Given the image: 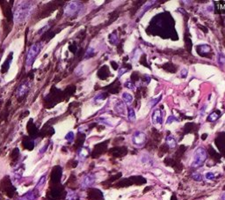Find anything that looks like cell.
Instances as JSON below:
<instances>
[{
	"label": "cell",
	"instance_id": "cell-1",
	"mask_svg": "<svg viewBox=\"0 0 225 200\" xmlns=\"http://www.w3.org/2000/svg\"><path fill=\"white\" fill-rule=\"evenodd\" d=\"M34 8V5L27 1L19 2L15 6L13 12V19L15 23L19 24L24 22L28 18Z\"/></svg>",
	"mask_w": 225,
	"mask_h": 200
},
{
	"label": "cell",
	"instance_id": "cell-2",
	"mask_svg": "<svg viewBox=\"0 0 225 200\" xmlns=\"http://www.w3.org/2000/svg\"><path fill=\"white\" fill-rule=\"evenodd\" d=\"M208 153H207L206 149L203 147H198L193 152V162H192V167H201L204 162H206Z\"/></svg>",
	"mask_w": 225,
	"mask_h": 200
},
{
	"label": "cell",
	"instance_id": "cell-3",
	"mask_svg": "<svg viewBox=\"0 0 225 200\" xmlns=\"http://www.w3.org/2000/svg\"><path fill=\"white\" fill-rule=\"evenodd\" d=\"M42 48V45L41 43H34L30 48H29L27 54V59H26V65L27 67L32 66L34 64L35 58L37 57L38 54L41 52Z\"/></svg>",
	"mask_w": 225,
	"mask_h": 200
},
{
	"label": "cell",
	"instance_id": "cell-4",
	"mask_svg": "<svg viewBox=\"0 0 225 200\" xmlns=\"http://www.w3.org/2000/svg\"><path fill=\"white\" fill-rule=\"evenodd\" d=\"M82 4L77 1H71L64 7V15L66 17H74L79 13Z\"/></svg>",
	"mask_w": 225,
	"mask_h": 200
},
{
	"label": "cell",
	"instance_id": "cell-5",
	"mask_svg": "<svg viewBox=\"0 0 225 200\" xmlns=\"http://www.w3.org/2000/svg\"><path fill=\"white\" fill-rule=\"evenodd\" d=\"M146 140H147L146 134L142 131H135L132 137V142L135 146H138V147L143 146L146 142Z\"/></svg>",
	"mask_w": 225,
	"mask_h": 200
},
{
	"label": "cell",
	"instance_id": "cell-6",
	"mask_svg": "<svg viewBox=\"0 0 225 200\" xmlns=\"http://www.w3.org/2000/svg\"><path fill=\"white\" fill-rule=\"evenodd\" d=\"M31 87V84L29 81H23L19 84V86L17 88V92H16V95L18 97H23L27 94V92Z\"/></svg>",
	"mask_w": 225,
	"mask_h": 200
},
{
	"label": "cell",
	"instance_id": "cell-7",
	"mask_svg": "<svg viewBox=\"0 0 225 200\" xmlns=\"http://www.w3.org/2000/svg\"><path fill=\"white\" fill-rule=\"evenodd\" d=\"M152 123L156 126H161L163 124V115L160 110H155L152 113Z\"/></svg>",
	"mask_w": 225,
	"mask_h": 200
},
{
	"label": "cell",
	"instance_id": "cell-8",
	"mask_svg": "<svg viewBox=\"0 0 225 200\" xmlns=\"http://www.w3.org/2000/svg\"><path fill=\"white\" fill-rule=\"evenodd\" d=\"M94 182H95V176L92 174H87L86 176L83 177V180L81 182V187L83 189L89 188L93 184Z\"/></svg>",
	"mask_w": 225,
	"mask_h": 200
},
{
	"label": "cell",
	"instance_id": "cell-9",
	"mask_svg": "<svg viewBox=\"0 0 225 200\" xmlns=\"http://www.w3.org/2000/svg\"><path fill=\"white\" fill-rule=\"evenodd\" d=\"M126 105H125L124 102L122 101H118L115 106V110L116 113H118L119 115H124L126 114Z\"/></svg>",
	"mask_w": 225,
	"mask_h": 200
},
{
	"label": "cell",
	"instance_id": "cell-10",
	"mask_svg": "<svg viewBox=\"0 0 225 200\" xmlns=\"http://www.w3.org/2000/svg\"><path fill=\"white\" fill-rule=\"evenodd\" d=\"M89 155V148L87 147H82L78 150L77 152V156L79 158V160L81 161H85Z\"/></svg>",
	"mask_w": 225,
	"mask_h": 200
},
{
	"label": "cell",
	"instance_id": "cell-11",
	"mask_svg": "<svg viewBox=\"0 0 225 200\" xmlns=\"http://www.w3.org/2000/svg\"><path fill=\"white\" fill-rule=\"evenodd\" d=\"M37 197H38V195L34 191H28L27 193H26L22 196L19 200H36Z\"/></svg>",
	"mask_w": 225,
	"mask_h": 200
},
{
	"label": "cell",
	"instance_id": "cell-12",
	"mask_svg": "<svg viewBox=\"0 0 225 200\" xmlns=\"http://www.w3.org/2000/svg\"><path fill=\"white\" fill-rule=\"evenodd\" d=\"M196 50L199 52L200 55L203 56V55H206V54H208L210 52L211 49L208 45H200V46L197 47Z\"/></svg>",
	"mask_w": 225,
	"mask_h": 200
},
{
	"label": "cell",
	"instance_id": "cell-13",
	"mask_svg": "<svg viewBox=\"0 0 225 200\" xmlns=\"http://www.w3.org/2000/svg\"><path fill=\"white\" fill-rule=\"evenodd\" d=\"M165 141H166V144H167L168 147L169 148H174L176 147V146H177V141H176V139H175L174 137L172 136V135L167 136L166 138H165Z\"/></svg>",
	"mask_w": 225,
	"mask_h": 200
},
{
	"label": "cell",
	"instance_id": "cell-14",
	"mask_svg": "<svg viewBox=\"0 0 225 200\" xmlns=\"http://www.w3.org/2000/svg\"><path fill=\"white\" fill-rule=\"evenodd\" d=\"M221 115V111L218 110H216L215 111H213L208 117V122H214L219 118V116Z\"/></svg>",
	"mask_w": 225,
	"mask_h": 200
},
{
	"label": "cell",
	"instance_id": "cell-15",
	"mask_svg": "<svg viewBox=\"0 0 225 200\" xmlns=\"http://www.w3.org/2000/svg\"><path fill=\"white\" fill-rule=\"evenodd\" d=\"M122 100L124 102L130 104L132 101H133V96L131 95L129 93H123L122 94Z\"/></svg>",
	"mask_w": 225,
	"mask_h": 200
},
{
	"label": "cell",
	"instance_id": "cell-16",
	"mask_svg": "<svg viewBox=\"0 0 225 200\" xmlns=\"http://www.w3.org/2000/svg\"><path fill=\"white\" fill-rule=\"evenodd\" d=\"M128 117H129V120L130 122H134L136 119L135 117V110L132 109V108H130L128 110Z\"/></svg>",
	"mask_w": 225,
	"mask_h": 200
},
{
	"label": "cell",
	"instance_id": "cell-17",
	"mask_svg": "<svg viewBox=\"0 0 225 200\" xmlns=\"http://www.w3.org/2000/svg\"><path fill=\"white\" fill-rule=\"evenodd\" d=\"M217 62L220 65H223L225 64V55L223 53H218L217 55Z\"/></svg>",
	"mask_w": 225,
	"mask_h": 200
},
{
	"label": "cell",
	"instance_id": "cell-18",
	"mask_svg": "<svg viewBox=\"0 0 225 200\" xmlns=\"http://www.w3.org/2000/svg\"><path fill=\"white\" fill-rule=\"evenodd\" d=\"M161 98H162V95H159L158 97H157V98L152 99V100L149 102V108H153L155 105H157L158 102H159V100H161Z\"/></svg>",
	"mask_w": 225,
	"mask_h": 200
},
{
	"label": "cell",
	"instance_id": "cell-19",
	"mask_svg": "<svg viewBox=\"0 0 225 200\" xmlns=\"http://www.w3.org/2000/svg\"><path fill=\"white\" fill-rule=\"evenodd\" d=\"M66 200H77V196L74 191H69L67 193Z\"/></svg>",
	"mask_w": 225,
	"mask_h": 200
},
{
	"label": "cell",
	"instance_id": "cell-20",
	"mask_svg": "<svg viewBox=\"0 0 225 200\" xmlns=\"http://www.w3.org/2000/svg\"><path fill=\"white\" fill-rule=\"evenodd\" d=\"M65 138H66V140L69 141L70 143L72 142L73 140H74V133L72 132V131H70L69 133H67V135L65 136Z\"/></svg>",
	"mask_w": 225,
	"mask_h": 200
},
{
	"label": "cell",
	"instance_id": "cell-21",
	"mask_svg": "<svg viewBox=\"0 0 225 200\" xmlns=\"http://www.w3.org/2000/svg\"><path fill=\"white\" fill-rule=\"evenodd\" d=\"M45 180H46V176H43L41 177V179L39 180L38 183H37V185H36V188H39V187H42V186L43 185L44 182H45Z\"/></svg>",
	"mask_w": 225,
	"mask_h": 200
},
{
	"label": "cell",
	"instance_id": "cell-22",
	"mask_svg": "<svg viewBox=\"0 0 225 200\" xmlns=\"http://www.w3.org/2000/svg\"><path fill=\"white\" fill-rule=\"evenodd\" d=\"M192 177H193L195 181H201V179H202V177H201V176L199 173H193V174L192 175Z\"/></svg>",
	"mask_w": 225,
	"mask_h": 200
},
{
	"label": "cell",
	"instance_id": "cell-23",
	"mask_svg": "<svg viewBox=\"0 0 225 200\" xmlns=\"http://www.w3.org/2000/svg\"><path fill=\"white\" fill-rule=\"evenodd\" d=\"M93 49L92 48H89L88 49V50H87L86 54V56H85V58H89V57H91V56H93Z\"/></svg>",
	"mask_w": 225,
	"mask_h": 200
},
{
	"label": "cell",
	"instance_id": "cell-24",
	"mask_svg": "<svg viewBox=\"0 0 225 200\" xmlns=\"http://www.w3.org/2000/svg\"><path fill=\"white\" fill-rule=\"evenodd\" d=\"M205 177L208 180H214L215 179V175L213 173H211V172H208V173H207L206 175H205Z\"/></svg>",
	"mask_w": 225,
	"mask_h": 200
},
{
	"label": "cell",
	"instance_id": "cell-25",
	"mask_svg": "<svg viewBox=\"0 0 225 200\" xmlns=\"http://www.w3.org/2000/svg\"><path fill=\"white\" fill-rule=\"evenodd\" d=\"M173 121H177V119L174 117V116H170V117H168V119H167V122H166V124H172V122H173Z\"/></svg>",
	"mask_w": 225,
	"mask_h": 200
},
{
	"label": "cell",
	"instance_id": "cell-26",
	"mask_svg": "<svg viewBox=\"0 0 225 200\" xmlns=\"http://www.w3.org/2000/svg\"><path fill=\"white\" fill-rule=\"evenodd\" d=\"M187 75V71L186 69H183L181 71V77L182 78H186Z\"/></svg>",
	"mask_w": 225,
	"mask_h": 200
},
{
	"label": "cell",
	"instance_id": "cell-27",
	"mask_svg": "<svg viewBox=\"0 0 225 200\" xmlns=\"http://www.w3.org/2000/svg\"><path fill=\"white\" fill-rule=\"evenodd\" d=\"M222 199H223V200H225V193H224V194H223V195L222 196Z\"/></svg>",
	"mask_w": 225,
	"mask_h": 200
}]
</instances>
